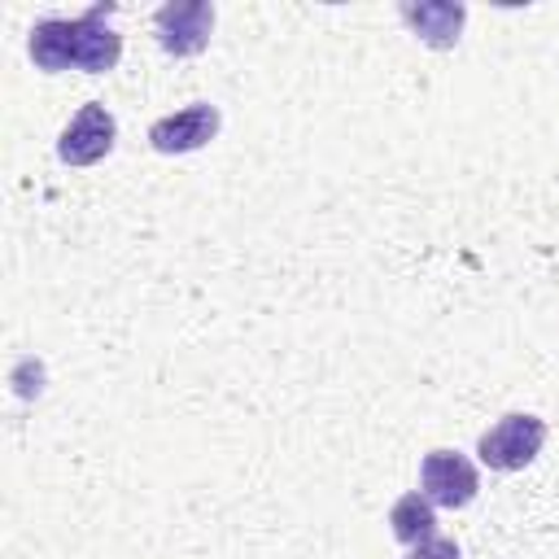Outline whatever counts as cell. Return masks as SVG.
Here are the masks:
<instances>
[{"label": "cell", "instance_id": "5b68a950", "mask_svg": "<svg viewBox=\"0 0 559 559\" xmlns=\"http://www.w3.org/2000/svg\"><path fill=\"white\" fill-rule=\"evenodd\" d=\"M153 26H157V44L170 57H197V52H205L210 31H214V4L210 0H170L153 13Z\"/></svg>", "mask_w": 559, "mask_h": 559}, {"label": "cell", "instance_id": "6da1fadb", "mask_svg": "<svg viewBox=\"0 0 559 559\" xmlns=\"http://www.w3.org/2000/svg\"><path fill=\"white\" fill-rule=\"evenodd\" d=\"M114 4H92L83 17H44L31 26L26 52L44 74L83 70V74H109L122 57V35L105 26Z\"/></svg>", "mask_w": 559, "mask_h": 559}, {"label": "cell", "instance_id": "277c9868", "mask_svg": "<svg viewBox=\"0 0 559 559\" xmlns=\"http://www.w3.org/2000/svg\"><path fill=\"white\" fill-rule=\"evenodd\" d=\"M114 140H118V122L114 114L100 105V100H87L61 131L57 140V157L66 166H96L100 157L114 153Z\"/></svg>", "mask_w": 559, "mask_h": 559}, {"label": "cell", "instance_id": "ba28073f", "mask_svg": "<svg viewBox=\"0 0 559 559\" xmlns=\"http://www.w3.org/2000/svg\"><path fill=\"white\" fill-rule=\"evenodd\" d=\"M389 528L402 546H424L437 537V507L424 498V493H402L393 507H389Z\"/></svg>", "mask_w": 559, "mask_h": 559}, {"label": "cell", "instance_id": "8992f818", "mask_svg": "<svg viewBox=\"0 0 559 559\" xmlns=\"http://www.w3.org/2000/svg\"><path fill=\"white\" fill-rule=\"evenodd\" d=\"M218 122H223L218 105L197 100V105H188V109H179V114L157 118V122L148 127V144H153L157 153H166V157H175V153H197V148H205V144L218 135Z\"/></svg>", "mask_w": 559, "mask_h": 559}, {"label": "cell", "instance_id": "9c48e42d", "mask_svg": "<svg viewBox=\"0 0 559 559\" xmlns=\"http://www.w3.org/2000/svg\"><path fill=\"white\" fill-rule=\"evenodd\" d=\"M406 559H459V542L454 537H432V542H424V546H415Z\"/></svg>", "mask_w": 559, "mask_h": 559}, {"label": "cell", "instance_id": "52a82bcc", "mask_svg": "<svg viewBox=\"0 0 559 559\" xmlns=\"http://www.w3.org/2000/svg\"><path fill=\"white\" fill-rule=\"evenodd\" d=\"M402 22L437 52L454 48L459 35H463V22H467V9L463 4H450V0H419V4H397Z\"/></svg>", "mask_w": 559, "mask_h": 559}, {"label": "cell", "instance_id": "7a4b0ae2", "mask_svg": "<svg viewBox=\"0 0 559 559\" xmlns=\"http://www.w3.org/2000/svg\"><path fill=\"white\" fill-rule=\"evenodd\" d=\"M542 445H546V419H537L528 411H511L489 432H480L476 454L493 472H520L542 454Z\"/></svg>", "mask_w": 559, "mask_h": 559}, {"label": "cell", "instance_id": "3957f363", "mask_svg": "<svg viewBox=\"0 0 559 559\" xmlns=\"http://www.w3.org/2000/svg\"><path fill=\"white\" fill-rule=\"evenodd\" d=\"M419 493L432 502V507H467L476 493H480V472L467 454L459 450H428L424 463H419Z\"/></svg>", "mask_w": 559, "mask_h": 559}]
</instances>
